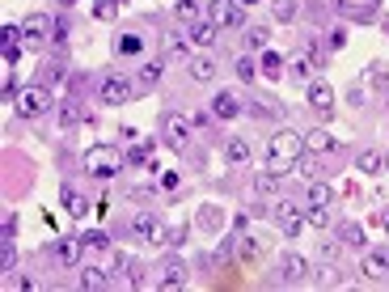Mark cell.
<instances>
[{
  "instance_id": "1",
  "label": "cell",
  "mask_w": 389,
  "mask_h": 292,
  "mask_svg": "<svg viewBox=\"0 0 389 292\" xmlns=\"http://www.w3.org/2000/svg\"><path fill=\"white\" fill-rule=\"evenodd\" d=\"M301 153H305V136L292 132V127H279V132L267 140V161H271V170H279V174H288V166H296Z\"/></svg>"
},
{
  "instance_id": "2",
  "label": "cell",
  "mask_w": 389,
  "mask_h": 292,
  "mask_svg": "<svg viewBox=\"0 0 389 292\" xmlns=\"http://www.w3.org/2000/svg\"><path fill=\"white\" fill-rule=\"evenodd\" d=\"M81 166H85L89 178L106 182V178H115L127 166V153H119V144H89L85 157H81Z\"/></svg>"
},
{
  "instance_id": "3",
  "label": "cell",
  "mask_w": 389,
  "mask_h": 292,
  "mask_svg": "<svg viewBox=\"0 0 389 292\" xmlns=\"http://www.w3.org/2000/svg\"><path fill=\"white\" fill-rule=\"evenodd\" d=\"M13 115L17 119H43V115H51L55 110V97H51V89L47 85H26V89H17V97H13Z\"/></svg>"
},
{
  "instance_id": "4",
  "label": "cell",
  "mask_w": 389,
  "mask_h": 292,
  "mask_svg": "<svg viewBox=\"0 0 389 292\" xmlns=\"http://www.w3.org/2000/svg\"><path fill=\"white\" fill-rule=\"evenodd\" d=\"M97 102L102 106H127V102H135V81L123 77V72H106L97 81Z\"/></svg>"
},
{
  "instance_id": "5",
  "label": "cell",
  "mask_w": 389,
  "mask_h": 292,
  "mask_svg": "<svg viewBox=\"0 0 389 292\" xmlns=\"http://www.w3.org/2000/svg\"><path fill=\"white\" fill-rule=\"evenodd\" d=\"M161 136H165V144H169L173 153L187 157V148H191V140H195V123H191L187 115H178V110H169V115L161 119Z\"/></svg>"
},
{
  "instance_id": "6",
  "label": "cell",
  "mask_w": 389,
  "mask_h": 292,
  "mask_svg": "<svg viewBox=\"0 0 389 292\" xmlns=\"http://www.w3.org/2000/svg\"><path fill=\"white\" fill-rule=\"evenodd\" d=\"M47 254H51V267H59V271H77L81 258H85V242H81V237H55V242L47 246Z\"/></svg>"
},
{
  "instance_id": "7",
  "label": "cell",
  "mask_w": 389,
  "mask_h": 292,
  "mask_svg": "<svg viewBox=\"0 0 389 292\" xmlns=\"http://www.w3.org/2000/svg\"><path fill=\"white\" fill-rule=\"evenodd\" d=\"M51 43V17L47 13H30L21 21V47L26 51H43Z\"/></svg>"
},
{
  "instance_id": "8",
  "label": "cell",
  "mask_w": 389,
  "mask_h": 292,
  "mask_svg": "<svg viewBox=\"0 0 389 292\" xmlns=\"http://www.w3.org/2000/svg\"><path fill=\"white\" fill-rule=\"evenodd\" d=\"M207 110H211V119H220V123H229V119L245 115V97H241L237 89H220V93H211V102H207Z\"/></svg>"
},
{
  "instance_id": "9",
  "label": "cell",
  "mask_w": 389,
  "mask_h": 292,
  "mask_svg": "<svg viewBox=\"0 0 389 292\" xmlns=\"http://www.w3.org/2000/svg\"><path fill=\"white\" fill-rule=\"evenodd\" d=\"M131 237L149 242V246L165 242V220H161L157 212H135V216H131Z\"/></svg>"
},
{
  "instance_id": "10",
  "label": "cell",
  "mask_w": 389,
  "mask_h": 292,
  "mask_svg": "<svg viewBox=\"0 0 389 292\" xmlns=\"http://www.w3.org/2000/svg\"><path fill=\"white\" fill-rule=\"evenodd\" d=\"M51 115H55V132H59V136L77 132V127L85 123V110H81V102H77V97H59Z\"/></svg>"
},
{
  "instance_id": "11",
  "label": "cell",
  "mask_w": 389,
  "mask_h": 292,
  "mask_svg": "<svg viewBox=\"0 0 389 292\" xmlns=\"http://www.w3.org/2000/svg\"><path fill=\"white\" fill-rule=\"evenodd\" d=\"M187 280H191L187 258H178V254H169L165 263L157 267V288H187Z\"/></svg>"
},
{
  "instance_id": "12",
  "label": "cell",
  "mask_w": 389,
  "mask_h": 292,
  "mask_svg": "<svg viewBox=\"0 0 389 292\" xmlns=\"http://www.w3.org/2000/svg\"><path fill=\"white\" fill-rule=\"evenodd\" d=\"M207 21H216L220 30H237V26H245L237 0H211V5H207Z\"/></svg>"
},
{
  "instance_id": "13",
  "label": "cell",
  "mask_w": 389,
  "mask_h": 292,
  "mask_svg": "<svg viewBox=\"0 0 389 292\" xmlns=\"http://www.w3.org/2000/svg\"><path fill=\"white\" fill-rule=\"evenodd\" d=\"M309 110L322 119V123L334 115V89L326 81H309Z\"/></svg>"
},
{
  "instance_id": "14",
  "label": "cell",
  "mask_w": 389,
  "mask_h": 292,
  "mask_svg": "<svg viewBox=\"0 0 389 292\" xmlns=\"http://www.w3.org/2000/svg\"><path fill=\"white\" fill-rule=\"evenodd\" d=\"M271 216H275L279 229H284V237H301V229H305V212H301L296 204H275Z\"/></svg>"
},
{
  "instance_id": "15",
  "label": "cell",
  "mask_w": 389,
  "mask_h": 292,
  "mask_svg": "<svg viewBox=\"0 0 389 292\" xmlns=\"http://www.w3.org/2000/svg\"><path fill=\"white\" fill-rule=\"evenodd\" d=\"M64 81H68V59L64 55H43V64H39V85L55 89Z\"/></svg>"
},
{
  "instance_id": "16",
  "label": "cell",
  "mask_w": 389,
  "mask_h": 292,
  "mask_svg": "<svg viewBox=\"0 0 389 292\" xmlns=\"http://www.w3.org/2000/svg\"><path fill=\"white\" fill-rule=\"evenodd\" d=\"M334 9H339L347 21H372L377 9H381V0H334Z\"/></svg>"
},
{
  "instance_id": "17",
  "label": "cell",
  "mask_w": 389,
  "mask_h": 292,
  "mask_svg": "<svg viewBox=\"0 0 389 292\" xmlns=\"http://www.w3.org/2000/svg\"><path fill=\"white\" fill-rule=\"evenodd\" d=\"M149 39L140 35V30H123V35H115V55L119 59H135V55H144Z\"/></svg>"
},
{
  "instance_id": "18",
  "label": "cell",
  "mask_w": 389,
  "mask_h": 292,
  "mask_svg": "<svg viewBox=\"0 0 389 292\" xmlns=\"http://www.w3.org/2000/svg\"><path fill=\"white\" fill-rule=\"evenodd\" d=\"M187 72H191V81L207 85V81H216V72H220V64L211 59V55H191V59H187Z\"/></svg>"
},
{
  "instance_id": "19",
  "label": "cell",
  "mask_w": 389,
  "mask_h": 292,
  "mask_svg": "<svg viewBox=\"0 0 389 292\" xmlns=\"http://www.w3.org/2000/svg\"><path fill=\"white\" fill-rule=\"evenodd\" d=\"M250 157H254L250 136H229V140H225V161H229V166H245Z\"/></svg>"
},
{
  "instance_id": "20",
  "label": "cell",
  "mask_w": 389,
  "mask_h": 292,
  "mask_svg": "<svg viewBox=\"0 0 389 292\" xmlns=\"http://www.w3.org/2000/svg\"><path fill=\"white\" fill-rule=\"evenodd\" d=\"M364 275H368V280H389V246L368 250V258H364Z\"/></svg>"
},
{
  "instance_id": "21",
  "label": "cell",
  "mask_w": 389,
  "mask_h": 292,
  "mask_svg": "<svg viewBox=\"0 0 389 292\" xmlns=\"http://www.w3.org/2000/svg\"><path fill=\"white\" fill-rule=\"evenodd\" d=\"M334 237H339V246L360 250V246H364V224H360V220H339V224H334Z\"/></svg>"
},
{
  "instance_id": "22",
  "label": "cell",
  "mask_w": 389,
  "mask_h": 292,
  "mask_svg": "<svg viewBox=\"0 0 389 292\" xmlns=\"http://www.w3.org/2000/svg\"><path fill=\"white\" fill-rule=\"evenodd\" d=\"M191 59V35H165V64H187Z\"/></svg>"
},
{
  "instance_id": "23",
  "label": "cell",
  "mask_w": 389,
  "mask_h": 292,
  "mask_svg": "<svg viewBox=\"0 0 389 292\" xmlns=\"http://www.w3.org/2000/svg\"><path fill=\"white\" fill-rule=\"evenodd\" d=\"M305 271H309L305 258L296 250H284V258H279V275H284L288 284H296V280H305Z\"/></svg>"
},
{
  "instance_id": "24",
  "label": "cell",
  "mask_w": 389,
  "mask_h": 292,
  "mask_svg": "<svg viewBox=\"0 0 389 292\" xmlns=\"http://www.w3.org/2000/svg\"><path fill=\"white\" fill-rule=\"evenodd\" d=\"M77 284H81L85 292H102V288H111V284H115V271H102V267H85V271L77 275Z\"/></svg>"
},
{
  "instance_id": "25",
  "label": "cell",
  "mask_w": 389,
  "mask_h": 292,
  "mask_svg": "<svg viewBox=\"0 0 389 292\" xmlns=\"http://www.w3.org/2000/svg\"><path fill=\"white\" fill-rule=\"evenodd\" d=\"M313 72H317V59H313V55H292V59H288V81L309 85V81H313Z\"/></svg>"
},
{
  "instance_id": "26",
  "label": "cell",
  "mask_w": 389,
  "mask_h": 292,
  "mask_svg": "<svg viewBox=\"0 0 389 292\" xmlns=\"http://www.w3.org/2000/svg\"><path fill=\"white\" fill-rule=\"evenodd\" d=\"M258 72H263L267 81H279V77H288V59L279 55V51H263V59H258Z\"/></svg>"
},
{
  "instance_id": "27",
  "label": "cell",
  "mask_w": 389,
  "mask_h": 292,
  "mask_svg": "<svg viewBox=\"0 0 389 292\" xmlns=\"http://www.w3.org/2000/svg\"><path fill=\"white\" fill-rule=\"evenodd\" d=\"M187 35H191V43H195V47H211V43L220 39V26H216V21H191Z\"/></svg>"
},
{
  "instance_id": "28",
  "label": "cell",
  "mask_w": 389,
  "mask_h": 292,
  "mask_svg": "<svg viewBox=\"0 0 389 292\" xmlns=\"http://www.w3.org/2000/svg\"><path fill=\"white\" fill-rule=\"evenodd\" d=\"M59 199H64V212H68V216H77V220H81V216L93 208V204L85 199V195H81L77 186H64V191H59Z\"/></svg>"
},
{
  "instance_id": "29",
  "label": "cell",
  "mask_w": 389,
  "mask_h": 292,
  "mask_svg": "<svg viewBox=\"0 0 389 292\" xmlns=\"http://www.w3.org/2000/svg\"><path fill=\"white\" fill-rule=\"evenodd\" d=\"M296 166H301V174H305L309 182H317V178H326V174H330V170H326V161H322V153H301Z\"/></svg>"
},
{
  "instance_id": "30",
  "label": "cell",
  "mask_w": 389,
  "mask_h": 292,
  "mask_svg": "<svg viewBox=\"0 0 389 292\" xmlns=\"http://www.w3.org/2000/svg\"><path fill=\"white\" fill-rule=\"evenodd\" d=\"M305 148H309V153H322V157H326V153H334V148H339V140H334L330 132H322V127H313V132L305 136Z\"/></svg>"
},
{
  "instance_id": "31",
  "label": "cell",
  "mask_w": 389,
  "mask_h": 292,
  "mask_svg": "<svg viewBox=\"0 0 389 292\" xmlns=\"http://www.w3.org/2000/svg\"><path fill=\"white\" fill-rule=\"evenodd\" d=\"M356 170H364V174H385V153L364 148V153L356 157Z\"/></svg>"
},
{
  "instance_id": "32",
  "label": "cell",
  "mask_w": 389,
  "mask_h": 292,
  "mask_svg": "<svg viewBox=\"0 0 389 292\" xmlns=\"http://www.w3.org/2000/svg\"><path fill=\"white\" fill-rule=\"evenodd\" d=\"M330 204H334L330 186H326V182H313V186H309V195H305V208H330Z\"/></svg>"
},
{
  "instance_id": "33",
  "label": "cell",
  "mask_w": 389,
  "mask_h": 292,
  "mask_svg": "<svg viewBox=\"0 0 389 292\" xmlns=\"http://www.w3.org/2000/svg\"><path fill=\"white\" fill-rule=\"evenodd\" d=\"M241 43H245V51H267V26H245Z\"/></svg>"
},
{
  "instance_id": "34",
  "label": "cell",
  "mask_w": 389,
  "mask_h": 292,
  "mask_svg": "<svg viewBox=\"0 0 389 292\" xmlns=\"http://www.w3.org/2000/svg\"><path fill=\"white\" fill-rule=\"evenodd\" d=\"M127 166H144V170H157L153 144H135V148H127Z\"/></svg>"
},
{
  "instance_id": "35",
  "label": "cell",
  "mask_w": 389,
  "mask_h": 292,
  "mask_svg": "<svg viewBox=\"0 0 389 292\" xmlns=\"http://www.w3.org/2000/svg\"><path fill=\"white\" fill-rule=\"evenodd\" d=\"M279 182H284L279 170H263V174H254V195H271V191H279Z\"/></svg>"
},
{
  "instance_id": "36",
  "label": "cell",
  "mask_w": 389,
  "mask_h": 292,
  "mask_svg": "<svg viewBox=\"0 0 389 292\" xmlns=\"http://www.w3.org/2000/svg\"><path fill=\"white\" fill-rule=\"evenodd\" d=\"M271 13H275V21H296V13H301V0H271Z\"/></svg>"
},
{
  "instance_id": "37",
  "label": "cell",
  "mask_w": 389,
  "mask_h": 292,
  "mask_svg": "<svg viewBox=\"0 0 389 292\" xmlns=\"http://www.w3.org/2000/svg\"><path fill=\"white\" fill-rule=\"evenodd\" d=\"M161 72H165V59H144L140 64V85H157Z\"/></svg>"
},
{
  "instance_id": "38",
  "label": "cell",
  "mask_w": 389,
  "mask_h": 292,
  "mask_svg": "<svg viewBox=\"0 0 389 292\" xmlns=\"http://www.w3.org/2000/svg\"><path fill=\"white\" fill-rule=\"evenodd\" d=\"M119 5H123V0H93V17L97 21H115L119 17Z\"/></svg>"
},
{
  "instance_id": "39",
  "label": "cell",
  "mask_w": 389,
  "mask_h": 292,
  "mask_svg": "<svg viewBox=\"0 0 389 292\" xmlns=\"http://www.w3.org/2000/svg\"><path fill=\"white\" fill-rule=\"evenodd\" d=\"M233 68H237V81H245V85H254V77H258V64H254L250 55H241V59L233 64Z\"/></svg>"
},
{
  "instance_id": "40",
  "label": "cell",
  "mask_w": 389,
  "mask_h": 292,
  "mask_svg": "<svg viewBox=\"0 0 389 292\" xmlns=\"http://www.w3.org/2000/svg\"><path fill=\"white\" fill-rule=\"evenodd\" d=\"M68 30H73V21H68L64 13L51 17V43H68Z\"/></svg>"
},
{
  "instance_id": "41",
  "label": "cell",
  "mask_w": 389,
  "mask_h": 292,
  "mask_svg": "<svg viewBox=\"0 0 389 292\" xmlns=\"http://www.w3.org/2000/svg\"><path fill=\"white\" fill-rule=\"evenodd\" d=\"M13 263H17V246H13V242H0V271L9 275V271H13Z\"/></svg>"
},
{
  "instance_id": "42",
  "label": "cell",
  "mask_w": 389,
  "mask_h": 292,
  "mask_svg": "<svg viewBox=\"0 0 389 292\" xmlns=\"http://www.w3.org/2000/svg\"><path fill=\"white\" fill-rule=\"evenodd\" d=\"M81 242H85V250H106V246H111V237H106L102 229H89V233H81Z\"/></svg>"
},
{
  "instance_id": "43",
  "label": "cell",
  "mask_w": 389,
  "mask_h": 292,
  "mask_svg": "<svg viewBox=\"0 0 389 292\" xmlns=\"http://www.w3.org/2000/svg\"><path fill=\"white\" fill-rule=\"evenodd\" d=\"M173 13H178L182 21H199V0H178V5H173Z\"/></svg>"
},
{
  "instance_id": "44",
  "label": "cell",
  "mask_w": 389,
  "mask_h": 292,
  "mask_svg": "<svg viewBox=\"0 0 389 292\" xmlns=\"http://www.w3.org/2000/svg\"><path fill=\"white\" fill-rule=\"evenodd\" d=\"M305 220L317 224V229H326V224H330V208H305Z\"/></svg>"
},
{
  "instance_id": "45",
  "label": "cell",
  "mask_w": 389,
  "mask_h": 292,
  "mask_svg": "<svg viewBox=\"0 0 389 292\" xmlns=\"http://www.w3.org/2000/svg\"><path fill=\"white\" fill-rule=\"evenodd\" d=\"M233 242H237V237H220V246H216V250H211V258H216V263H220V267H225V263H229V258H233Z\"/></svg>"
},
{
  "instance_id": "46",
  "label": "cell",
  "mask_w": 389,
  "mask_h": 292,
  "mask_svg": "<svg viewBox=\"0 0 389 292\" xmlns=\"http://www.w3.org/2000/svg\"><path fill=\"white\" fill-rule=\"evenodd\" d=\"M237 254H241V263H254V254H258V246H254L250 237H237Z\"/></svg>"
},
{
  "instance_id": "47",
  "label": "cell",
  "mask_w": 389,
  "mask_h": 292,
  "mask_svg": "<svg viewBox=\"0 0 389 292\" xmlns=\"http://www.w3.org/2000/svg\"><path fill=\"white\" fill-rule=\"evenodd\" d=\"M21 51H26L21 43H9V47H5V64H9V68H17V59H21Z\"/></svg>"
},
{
  "instance_id": "48",
  "label": "cell",
  "mask_w": 389,
  "mask_h": 292,
  "mask_svg": "<svg viewBox=\"0 0 389 292\" xmlns=\"http://www.w3.org/2000/svg\"><path fill=\"white\" fill-rule=\"evenodd\" d=\"M203 224H207V229H216V224L225 220V212H216V208H203V216H199Z\"/></svg>"
},
{
  "instance_id": "49",
  "label": "cell",
  "mask_w": 389,
  "mask_h": 292,
  "mask_svg": "<svg viewBox=\"0 0 389 292\" xmlns=\"http://www.w3.org/2000/svg\"><path fill=\"white\" fill-rule=\"evenodd\" d=\"M343 43H347V30H343V26H334V30H330V51H339Z\"/></svg>"
},
{
  "instance_id": "50",
  "label": "cell",
  "mask_w": 389,
  "mask_h": 292,
  "mask_svg": "<svg viewBox=\"0 0 389 292\" xmlns=\"http://www.w3.org/2000/svg\"><path fill=\"white\" fill-rule=\"evenodd\" d=\"M178 182H182V174H178V170H165V174H161V186H165V191H173Z\"/></svg>"
},
{
  "instance_id": "51",
  "label": "cell",
  "mask_w": 389,
  "mask_h": 292,
  "mask_svg": "<svg viewBox=\"0 0 389 292\" xmlns=\"http://www.w3.org/2000/svg\"><path fill=\"white\" fill-rule=\"evenodd\" d=\"M0 242H17V216H5V237Z\"/></svg>"
},
{
  "instance_id": "52",
  "label": "cell",
  "mask_w": 389,
  "mask_h": 292,
  "mask_svg": "<svg viewBox=\"0 0 389 292\" xmlns=\"http://www.w3.org/2000/svg\"><path fill=\"white\" fill-rule=\"evenodd\" d=\"M347 102H351V106H364V85H351V93H347Z\"/></svg>"
},
{
  "instance_id": "53",
  "label": "cell",
  "mask_w": 389,
  "mask_h": 292,
  "mask_svg": "<svg viewBox=\"0 0 389 292\" xmlns=\"http://www.w3.org/2000/svg\"><path fill=\"white\" fill-rule=\"evenodd\" d=\"M127 199H153V186H131Z\"/></svg>"
},
{
  "instance_id": "54",
  "label": "cell",
  "mask_w": 389,
  "mask_h": 292,
  "mask_svg": "<svg viewBox=\"0 0 389 292\" xmlns=\"http://www.w3.org/2000/svg\"><path fill=\"white\" fill-rule=\"evenodd\" d=\"M317 284H339V275H334V267H322V271H317Z\"/></svg>"
},
{
  "instance_id": "55",
  "label": "cell",
  "mask_w": 389,
  "mask_h": 292,
  "mask_svg": "<svg viewBox=\"0 0 389 292\" xmlns=\"http://www.w3.org/2000/svg\"><path fill=\"white\" fill-rule=\"evenodd\" d=\"M250 216H271V204H263V199H254V204H250Z\"/></svg>"
},
{
  "instance_id": "56",
  "label": "cell",
  "mask_w": 389,
  "mask_h": 292,
  "mask_svg": "<svg viewBox=\"0 0 389 292\" xmlns=\"http://www.w3.org/2000/svg\"><path fill=\"white\" fill-rule=\"evenodd\" d=\"M165 242H169V246H182V242H187V229H173V233H165Z\"/></svg>"
},
{
  "instance_id": "57",
  "label": "cell",
  "mask_w": 389,
  "mask_h": 292,
  "mask_svg": "<svg viewBox=\"0 0 389 292\" xmlns=\"http://www.w3.org/2000/svg\"><path fill=\"white\" fill-rule=\"evenodd\" d=\"M73 5H81V0H59V9H73Z\"/></svg>"
},
{
  "instance_id": "58",
  "label": "cell",
  "mask_w": 389,
  "mask_h": 292,
  "mask_svg": "<svg viewBox=\"0 0 389 292\" xmlns=\"http://www.w3.org/2000/svg\"><path fill=\"white\" fill-rule=\"evenodd\" d=\"M237 5H241V9H250V5H258V0H237Z\"/></svg>"
},
{
  "instance_id": "59",
  "label": "cell",
  "mask_w": 389,
  "mask_h": 292,
  "mask_svg": "<svg viewBox=\"0 0 389 292\" xmlns=\"http://www.w3.org/2000/svg\"><path fill=\"white\" fill-rule=\"evenodd\" d=\"M381 224H385V233H389V212H381Z\"/></svg>"
},
{
  "instance_id": "60",
  "label": "cell",
  "mask_w": 389,
  "mask_h": 292,
  "mask_svg": "<svg viewBox=\"0 0 389 292\" xmlns=\"http://www.w3.org/2000/svg\"><path fill=\"white\" fill-rule=\"evenodd\" d=\"M381 30H385V35H389V17H385V21H381Z\"/></svg>"
},
{
  "instance_id": "61",
  "label": "cell",
  "mask_w": 389,
  "mask_h": 292,
  "mask_svg": "<svg viewBox=\"0 0 389 292\" xmlns=\"http://www.w3.org/2000/svg\"><path fill=\"white\" fill-rule=\"evenodd\" d=\"M385 170H389V157H385Z\"/></svg>"
}]
</instances>
